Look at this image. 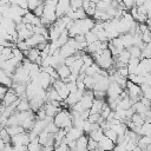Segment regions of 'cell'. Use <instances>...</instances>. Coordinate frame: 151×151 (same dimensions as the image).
Returning <instances> with one entry per match:
<instances>
[{
    "label": "cell",
    "instance_id": "3957f363",
    "mask_svg": "<svg viewBox=\"0 0 151 151\" xmlns=\"http://www.w3.org/2000/svg\"><path fill=\"white\" fill-rule=\"evenodd\" d=\"M83 96H84V91H80V90H77L76 92H71V93H70V96L66 98L65 103H66V104H68V105H70V107H71V106L76 105L78 101H80V100H81V98H83Z\"/></svg>",
    "mask_w": 151,
    "mask_h": 151
},
{
    "label": "cell",
    "instance_id": "4dcf8cb0",
    "mask_svg": "<svg viewBox=\"0 0 151 151\" xmlns=\"http://www.w3.org/2000/svg\"><path fill=\"white\" fill-rule=\"evenodd\" d=\"M46 117H47V113H46V110H45L44 106L35 112V118L37 119H45Z\"/></svg>",
    "mask_w": 151,
    "mask_h": 151
},
{
    "label": "cell",
    "instance_id": "5b68a950",
    "mask_svg": "<svg viewBox=\"0 0 151 151\" xmlns=\"http://www.w3.org/2000/svg\"><path fill=\"white\" fill-rule=\"evenodd\" d=\"M76 48L72 46V45H70L68 42L67 44H65L64 46H61L60 48H59V52H60V55L63 57V58H67V57H71V55H73L74 53H76Z\"/></svg>",
    "mask_w": 151,
    "mask_h": 151
},
{
    "label": "cell",
    "instance_id": "8fae6325",
    "mask_svg": "<svg viewBox=\"0 0 151 151\" xmlns=\"http://www.w3.org/2000/svg\"><path fill=\"white\" fill-rule=\"evenodd\" d=\"M87 143H88V137L83 134L80 138L77 139V151H85L87 149Z\"/></svg>",
    "mask_w": 151,
    "mask_h": 151
},
{
    "label": "cell",
    "instance_id": "52a82bcc",
    "mask_svg": "<svg viewBox=\"0 0 151 151\" xmlns=\"http://www.w3.org/2000/svg\"><path fill=\"white\" fill-rule=\"evenodd\" d=\"M44 107H45V110H46L47 116H50V117H54L58 112H60V111L63 110V107L54 106L51 101H46V103H45V105H44Z\"/></svg>",
    "mask_w": 151,
    "mask_h": 151
},
{
    "label": "cell",
    "instance_id": "484cf974",
    "mask_svg": "<svg viewBox=\"0 0 151 151\" xmlns=\"http://www.w3.org/2000/svg\"><path fill=\"white\" fill-rule=\"evenodd\" d=\"M96 149H98V142H96L93 138L88 137V143H87V150L88 151H94Z\"/></svg>",
    "mask_w": 151,
    "mask_h": 151
},
{
    "label": "cell",
    "instance_id": "2e32d148",
    "mask_svg": "<svg viewBox=\"0 0 151 151\" xmlns=\"http://www.w3.org/2000/svg\"><path fill=\"white\" fill-rule=\"evenodd\" d=\"M104 136H105V133H104V130H103L101 127L98 129V130H96V131H93V132H91V133L88 134V137L93 138L96 142H99Z\"/></svg>",
    "mask_w": 151,
    "mask_h": 151
},
{
    "label": "cell",
    "instance_id": "d6a6232c",
    "mask_svg": "<svg viewBox=\"0 0 151 151\" xmlns=\"http://www.w3.org/2000/svg\"><path fill=\"white\" fill-rule=\"evenodd\" d=\"M117 72H118L122 77H125V78H127L129 74H130L129 68H127V65H125V66H123V67H119V68L117 70Z\"/></svg>",
    "mask_w": 151,
    "mask_h": 151
},
{
    "label": "cell",
    "instance_id": "6da1fadb",
    "mask_svg": "<svg viewBox=\"0 0 151 151\" xmlns=\"http://www.w3.org/2000/svg\"><path fill=\"white\" fill-rule=\"evenodd\" d=\"M11 143H12L13 146H21V145H26L27 146L31 143L28 132H24V133H19V134L13 136Z\"/></svg>",
    "mask_w": 151,
    "mask_h": 151
},
{
    "label": "cell",
    "instance_id": "277c9868",
    "mask_svg": "<svg viewBox=\"0 0 151 151\" xmlns=\"http://www.w3.org/2000/svg\"><path fill=\"white\" fill-rule=\"evenodd\" d=\"M19 99V97L17 96V93L14 92V90L12 88V87H9V90H8V92L6 93V96L4 97V99L1 100L2 101V105H5V106H9L11 104H13L15 100H18Z\"/></svg>",
    "mask_w": 151,
    "mask_h": 151
},
{
    "label": "cell",
    "instance_id": "44dd1931",
    "mask_svg": "<svg viewBox=\"0 0 151 151\" xmlns=\"http://www.w3.org/2000/svg\"><path fill=\"white\" fill-rule=\"evenodd\" d=\"M131 120L134 123V125H136V126H142V125L145 123V120H144L143 116H142L140 113H137V112H136V113L132 116Z\"/></svg>",
    "mask_w": 151,
    "mask_h": 151
},
{
    "label": "cell",
    "instance_id": "836d02e7",
    "mask_svg": "<svg viewBox=\"0 0 151 151\" xmlns=\"http://www.w3.org/2000/svg\"><path fill=\"white\" fill-rule=\"evenodd\" d=\"M100 117H101L100 113H91L87 120H90L91 123H98V120L100 119Z\"/></svg>",
    "mask_w": 151,
    "mask_h": 151
},
{
    "label": "cell",
    "instance_id": "f546056e",
    "mask_svg": "<svg viewBox=\"0 0 151 151\" xmlns=\"http://www.w3.org/2000/svg\"><path fill=\"white\" fill-rule=\"evenodd\" d=\"M112 112V109L110 107V105L106 103L105 104V106L103 107V110H101V112H100V114H101V117L104 118V119H106L107 117H109V114Z\"/></svg>",
    "mask_w": 151,
    "mask_h": 151
},
{
    "label": "cell",
    "instance_id": "603a6c76",
    "mask_svg": "<svg viewBox=\"0 0 151 151\" xmlns=\"http://www.w3.org/2000/svg\"><path fill=\"white\" fill-rule=\"evenodd\" d=\"M84 83L86 85V88H92L93 90V87L96 85V78L93 76H86L85 79H84Z\"/></svg>",
    "mask_w": 151,
    "mask_h": 151
},
{
    "label": "cell",
    "instance_id": "d4e9b609",
    "mask_svg": "<svg viewBox=\"0 0 151 151\" xmlns=\"http://www.w3.org/2000/svg\"><path fill=\"white\" fill-rule=\"evenodd\" d=\"M85 40H86L87 44H92V42H96L98 40V37H97V34L94 32L90 31V32H87L85 34Z\"/></svg>",
    "mask_w": 151,
    "mask_h": 151
},
{
    "label": "cell",
    "instance_id": "ab89813d",
    "mask_svg": "<svg viewBox=\"0 0 151 151\" xmlns=\"http://www.w3.org/2000/svg\"><path fill=\"white\" fill-rule=\"evenodd\" d=\"M112 151H114V150H112Z\"/></svg>",
    "mask_w": 151,
    "mask_h": 151
},
{
    "label": "cell",
    "instance_id": "7c38bea8",
    "mask_svg": "<svg viewBox=\"0 0 151 151\" xmlns=\"http://www.w3.org/2000/svg\"><path fill=\"white\" fill-rule=\"evenodd\" d=\"M58 74L60 77V79H65V78H68L71 76V70H70V66H67L66 64L61 65L58 70Z\"/></svg>",
    "mask_w": 151,
    "mask_h": 151
},
{
    "label": "cell",
    "instance_id": "ba28073f",
    "mask_svg": "<svg viewBox=\"0 0 151 151\" xmlns=\"http://www.w3.org/2000/svg\"><path fill=\"white\" fill-rule=\"evenodd\" d=\"M106 103L107 101H105L104 99H96L94 98L93 104H92V107H91V113H100Z\"/></svg>",
    "mask_w": 151,
    "mask_h": 151
},
{
    "label": "cell",
    "instance_id": "30bf717a",
    "mask_svg": "<svg viewBox=\"0 0 151 151\" xmlns=\"http://www.w3.org/2000/svg\"><path fill=\"white\" fill-rule=\"evenodd\" d=\"M84 65V61L83 59H76L74 63L70 66V70H71V73L74 74V76H79L80 74V70Z\"/></svg>",
    "mask_w": 151,
    "mask_h": 151
},
{
    "label": "cell",
    "instance_id": "cb8c5ba5",
    "mask_svg": "<svg viewBox=\"0 0 151 151\" xmlns=\"http://www.w3.org/2000/svg\"><path fill=\"white\" fill-rule=\"evenodd\" d=\"M142 136H151V123H144L140 127Z\"/></svg>",
    "mask_w": 151,
    "mask_h": 151
},
{
    "label": "cell",
    "instance_id": "9c48e42d",
    "mask_svg": "<svg viewBox=\"0 0 151 151\" xmlns=\"http://www.w3.org/2000/svg\"><path fill=\"white\" fill-rule=\"evenodd\" d=\"M119 38H120V40H122V42L126 50H129L131 46H133V35H131L130 33L120 34Z\"/></svg>",
    "mask_w": 151,
    "mask_h": 151
},
{
    "label": "cell",
    "instance_id": "83f0119b",
    "mask_svg": "<svg viewBox=\"0 0 151 151\" xmlns=\"http://www.w3.org/2000/svg\"><path fill=\"white\" fill-rule=\"evenodd\" d=\"M17 47H18V48H20L22 52H24V51H28V50L31 48L26 40H19V41L17 42Z\"/></svg>",
    "mask_w": 151,
    "mask_h": 151
},
{
    "label": "cell",
    "instance_id": "7402d4cb",
    "mask_svg": "<svg viewBox=\"0 0 151 151\" xmlns=\"http://www.w3.org/2000/svg\"><path fill=\"white\" fill-rule=\"evenodd\" d=\"M133 109L136 110V112H137V113H140V114H143L144 112H146V111L149 110V109H147V107H146V106H145L140 100L133 104Z\"/></svg>",
    "mask_w": 151,
    "mask_h": 151
},
{
    "label": "cell",
    "instance_id": "d590c367",
    "mask_svg": "<svg viewBox=\"0 0 151 151\" xmlns=\"http://www.w3.org/2000/svg\"><path fill=\"white\" fill-rule=\"evenodd\" d=\"M123 4L125 5V7L130 11L131 8L136 7V0H123Z\"/></svg>",
    "mask_w": 151,
    "mask_h": 151
},
{
    "label": "cell",
    "instance_id": "5bb4252c",
    "mask_svg": "<svg viewBox=\"0 0 151 151\" xmlns=\"http://www.w3.org/2000/svg\"><path fill=\"white\" fill-rule=\"evenodd\" d=\"M29 110H31L29 99H21L20 98V103L17 106V111L18 112H24V111H29Z\"/></svg>",
    "mask_w": 151,
    "mask_h": 151
},
{
    "label": "cell",
    "instance_id": "ffe728a7",
    "mask_svg": "<svg viewBox=\"0 0 151 151\" xmlns=\"http://www.w3.org/2000/svg\"><path fill=\"white\" fill-rule=\"evenodd\" d=\"M58 92H59V94H60V97H61V99L63 100H66V98L70 96V90H68V87H67V84L65 83L59 90H58Z\"/></svg>",
    "mask_w": 151,
    "mask_h": 151
},
{
    "label": "cell",
    "instance_id": "e0dca14e",
    "mask_svg": "<svg viewBox=\"0 0 151 151\" xmlns=\"http://www.w3.org/2000/svg\"><path fill=\"white\" fill-rule=\"evenodd\" d=\"M27 149H28V151H41L42 145L39 143V138L35 139V140H33V142H31L27 145Z\"/></svg>",
    "mask_w": 151,
    "mask_h": 151
},
{
    "label": "cell",
    "instance_id": "74e56055",
    "mask_svg": "<svg viewBox=\"0 0 151 151\" xmlns=\"http://www.w3.org/2000/svg\"><path fill=\"white\" fill-rule=\"evenodd\" d=\"M68 150H70V147H68V145L66 143H61L59 146H57L54 149V151H68Z\"/></svg>",
    "mask_w": 151,
    "mask_h": 151
},
{
    "label": "cell",
    "instance_id": "4fadbf2b",
    "mask_svg": "<svg viewBox=\"0 0 151 151\" xmlns=\"http://www.w3.org/2000/svg\"><path fill=\"white\" fill-rule=\"evenodd\" d=\"M6 129H7L8 133L11 134V137H13V136H15V134H19V133H24V132H26V130L24 129V126H22V125H14V126H7Z\"/></svg>",
    "mask_w": 151,
    "mask_h": 151
},
{
    "label": "cell",
    "instance_id": "d6986e66",
    "mask_svg": "<svg viewBox=\"0 0 151 151\" xmlns=\"http://www.w3.org/2000/svg\"><path fill=\"white\" fill-rule=\"evenodd\" d=\"M104 133H105V136L106 137H109L111 140H113L116 144H117V140H118V133H117V131L116 130H113L112 127L111 129H109V130H106V131H104Z\"/></svg>",
    "mask_w": 151,
    "mask_h": 151
},
{
    "label": "cell",
    "instance_id": "ac0fdd59",
    "mask_svg": "<svg viewBox=\"0 0 151 151\" xmlns=\"http://www.w3.org/2000/svg\"><path fill=\"white\" fill-rule=\"evenodd\" d=\"M129 51H130V53H131V57H133V58H139V59L142 60V50H140V47L133 45V46H131V47L129 48Z\"/></svg>",
    "mask_w": 151,
    "mask_h": 151
},
{
    "label": "cell",
    "instance_id": "8992f818",
    "mask_svg": "<svg viewBox=\"0 0 151 151\" xmlns=\"http://www.w3.org/2000/svg\"><path fill=\"white\" fill-rule=\"evenodd\" d=\"M29 104H31V110H32L33 112H37L38 110H40V109L45 105V99H44V98L35 97V98L29 99Z\"/></svg>",
    "mask_w": 151,
    "mask_h": 151
},
{
    "label": "cell",
    "instance_id": "e575fe53",
    "mask_svg": "<svg viewBox=\"0 0 151 151\" xmlns=\"http://www.w3.org/2000/svg\"><path fill=\"white\" fill-rule=\"evenodd\" d=\"M143 41H144L145 44L151 42V31H150V29H147V31H145V32L143 33Z\"/></svg>",
    "mask_w": 151,
    "mask_h": 151
},
{
    "label": "cell",
    "instance_id": "f1b7e54d",
    "mask_svg": "<svg viewBox=\"0 0 151 151\" xmlns=\"http://www.w3.org/2000/svg\"><path fill=\"white\" fill-rule=\"evenodd\" d=\"M94 91V98L96 99H106L107 98V93L106 91H101V90H93Z\"/></svg>",
    "mask_w": 151,
    "mask_h": 151
},
{
    "label": "cell",
    "instance_id": "8d00e7d4",
    "mask_svg": "<svg viewBox=\"0 0 151 151\" xmlns=\"http://www.w3.org/2000/svg\"><path fill=\"white\" fill-rule=\"evenodd\" d=\"M67 87L70 90V92H76L78 90L77 87V81H68L67 83Z\"/></svg>",
    "mask_w": 151,
    "mask_h": 151
},
{
    "label": "cell",
    "instance_id": "7a4b0ae2",
    "mask_svg": "<svg viewBox=\"0 0 151 151\" xmlns=\"http://www.w3.org/2000/svg\"><path fill=\"white\" fill-rule=\"evenodd\" d=\"M116 146V143L113 140H111L109 137L104 136L99 142H98V149L103 150V151H112Z\"/></svg>",
    "mask_w": 151,
    "mask_h": 151
},
{
    "label": "cell",
    "instance_id": "4316f807",
    "mask_svg": "<svg viewBox=\"0 0 151 151\" xmlns=\"http://www.w3.org/2000/svg\"><path fill=\"white\" fill-rule=\"evenodd\" d=\"M44 11H45V5H39V6H37L32 12L34 13V15L41 18V17L44 15Z\"/></svg>",
    "mask_w": 151,
    "mask_h": 151
},
{
    "label": "cell",
    "instance_id": "9a60e30c",
    "mask_svg": "<svg viewBox=\"0 0 151 151\" xmlns=\"http://www.w3.org/2000/svg\"><path fill=\"white\" fill-rule=\"evenodd\" d=\"M40 53H41V51H39L37 47H32L29 51H28V54H27V59L28 60H31L32 63H35V60L40 57Z\"/></svg>",
    "mask_w": 151,
    "mask_h": 151
},
{
    "label": "cell",
    "instance_id": "1f68e13d",
    "mask_svg": "<svg viewBox=\"0 0 151 151\" xmlns=\"http://www.w3.org/2000/svg\"><path fill=\"white\" fill-rule=\"evenodd\" d=\"M70 2H71L72 9H78V8H81L83 7L84 0H70Z\"/></svg>",
    "mask_w": 151,
    "mask_h": 151
},
{
    "label": "cell",
    "instance_id": "f35d334b",
    "mask_svg": "<svg viewBox=\"0 0 151 151\" xmlns=\"http://www.w3.org/2000/svg\"><path fill=\"white\" fill-rule=\"evenodd\" d=\"M8 90H9V87H7L6 85H1V87H0V97H1V100L4 99V97L6 96V93L8 92Z\"/></svg>",
    "mask_w": 151,
    "mask_h": 151
}]
</instances>
